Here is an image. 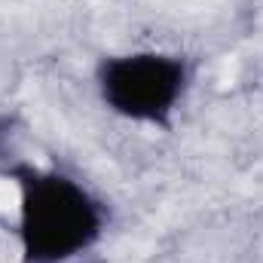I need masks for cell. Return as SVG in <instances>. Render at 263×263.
Instances as JSON below:
<instances>
[{"label":"cell","mask_w":263,"mask_h":263,"mask_svg":"<svg viewBox=\"0 0 263 263\" xmlns=\"http://www.w3.org/2000/svg\"><path fill=\"white\" fill-rule=\"evenodd\" d=\"M3 175L18 187L22 263H70L92 251L107 233V202L77 175L34 162H12Z\"/></svg>","instance_id":"obj_1"},{"label":"cell","mask_w":263,"mask_h":263,"mask_svg":"<svg viewBox=\"0 0 263 263\" xmlns=\"http://www.w3.org/2000/svg\"><path fill=\"white\" fill-rule=\"evenodd\" d=\"M190 80V59L159 49L117 52L95 65V86L104 107L129 123L153 129H172Z\"/></svg>","instance_id":"obj_2"},{"label":"cell","mask_w":263,"mask_h":263,"mask_svg":"<svg viewBox=\"0 0 263 263\" xmlns=\"http://www.w3.org/2000/svg\"><path fill=\"white\" fill-rule=\"evenodd\" d=\"M92 263H104V260H92Z\"/></svg>","instance_id":"obj_3"}]
</instances>
